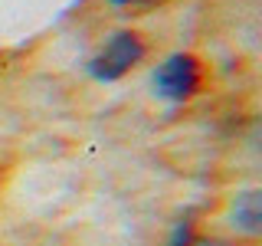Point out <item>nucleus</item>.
<instances>
[{
  "mask_svg": "<svg viewBox=\"0 0 262 246\" xmlns=\"http://www.w3.org/2000/svg\"><path fill=\"white\" fill-rule=\"evenodd\" d=\"M229 223H233L239 233L256 236L262 230V197L259 191H243L236 194L233 207H229Z\"/></svg>",
  "mask_w": 262,
  "mask_h": 246,
  "instance_id": "nucleus-3",
  "label": "nucleus"
},
{
  "mask_svg": "<svg viewBox=\"0 0 262 246\" xmlns=\"http://www.w3.org/2000/svg\"><path fill=\"white\" fill-rule=\"evenodd\" d=\"M200 79H203L200 63L190 53H174L154 69V89H158V95L174 98V102L190 98L200 89Z\"/></svg>",
  "mask_w": 262,
  "mask_h": 246,
  "instance_id": "nucleus-2",
  "label": "nucleus"
},
{
  "mask_svg": "<svg viewBox=\"0 0 262 246\" xmlns=\"http://www.w3.org/2000/svg\"><path fill=\"white\" fill-rule=\"evenodd\" d=\"M141 56H144L141 36H138V33H131V30H121V33H115L108 43H105L92 56L89 72H92L95 79H102V82H112V79H121V76H125L131 66L141 59Z\"/></svg>",
  "mask_w": 262,
  "mask_h": 246,
  "instance_id": "nucleus-1",
  "label": "nucleus"
},
{
  "mask_svg": "<svg viewBox=\"0 0 262 246\" xmlns=\"http://www.w3.org/2000/svg\"><path fill=\"white\" fill-rule=\"evenodd\" d=\"M184 246H226V243H220V240H193V236H190Z\"/></svg>",
  "mask_w": 262,
  "mask_h": 246,
  "instance_id": "nucleus-4",
  "label": "nucleus"
}]
</instances>
